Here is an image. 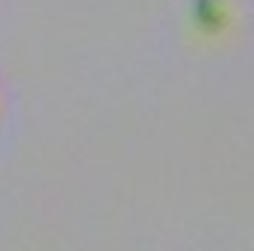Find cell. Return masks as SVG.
<instances>
[{"mask_svg":"<svg viewBox=\"0 0 254 251\" xmlns=\"http://www.w3.org/2000/svg\"><path fill=\"white\" fill-rule=\"evenodd\" d=\"M195 15L201 24L216 27L222 21V0H195Z\"/></svg>","mask_w":254,"mask_h":251,"instance_id":"cell-1","label":"cell"}]
</instances>
